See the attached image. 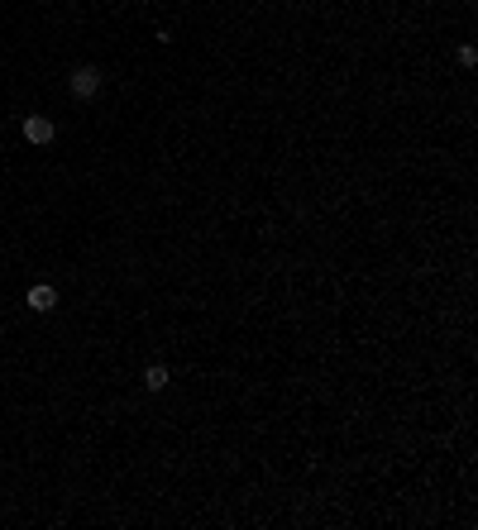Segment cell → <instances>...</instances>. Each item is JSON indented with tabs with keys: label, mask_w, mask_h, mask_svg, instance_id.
<instances>
[{
	"label": "cell",
	"mask_w": 478,
	"mask_h": 530,
	"mask_svg": "<svg viewBox=\"0 0 478 530\" xmlns=\"http://www.w3.org/2000/svg\"><path fill=\"white\" fill-rule=\"evenodd\" d=\"M100 67H91V62H81V67H72V72H67V91H72V96L77 100H91L100 91Z\"/></svg>",
	"instance_id": "obj_1"
},
{
	"label": "cell",
	"mask_w": 478,
	"mask_h": 530,
	"mask_svg": "<svg viewBox=\"0 0 478 530\" xmlns=\"http://www.w3.org/2000/svg\"><path fill=\"white\" fill-rule=\"evenodd\" d=\"M20 129H24V139H29V143H39V148H43V143H53V134H58V124H53L48 115H24Z\"/></svg>",
	"instance_id": "obj_2"
},
{
	"label": "cell",
	"mask_w": 478,
	"mask_h": 530,
	"mask_svg": "<svg viewBox=\"0 0 478 530\" xmlns=\"http://www.w3.org/2000/svg\"><path fill=\"white\" fill-rule=\"evenodd\" d=\"M53 306H58V287H48V282H39V287H29V311L48 315Z\"/></svg>",
	"instance_id": "obj_3"
},
{
	"label": "cell",
	"mask_w": 478,
	"mask_h": 530,
	"mask_svg": "<svg viewBox=\"0 0 478 530\" xmlns=\"http://www.w3.org/2000/svg\"><path fill=\"white\" fill-rule=\"evenodd\" d=\"M163 387H168V368H163V363H148V368H144V392H163Z\"/></svg>",
	"instance_id": "obj_4"
}]
</instances>
